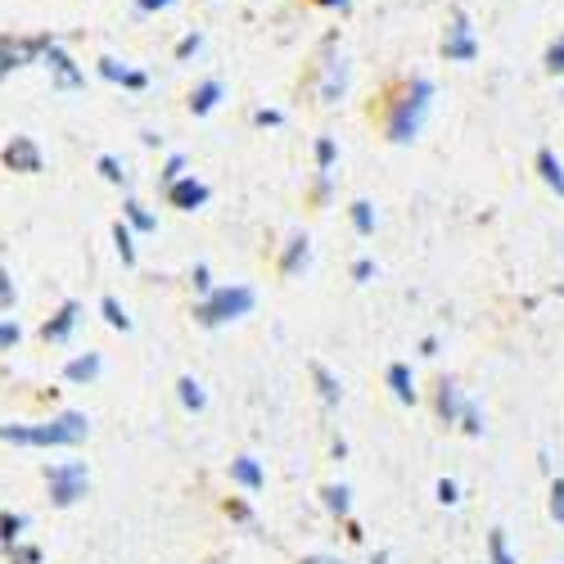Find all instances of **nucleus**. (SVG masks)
<instances>
[{
  "instance_id": "obj_3",
  "label": "nucleus",
  "mask_w": 564,
  "mask_h": 564,
  "mask_svg": "<svg viewBox=\"0 0 564 564\" xmlns=\"http://www.w3.org/2000/svg\"><path fill=\"white\" fill-rule=\"evenodd\" d=\"M258 303V294L249 285H221V290H208L199 303H195V321L204 325V330H217V325H230L249 316Z\"/></svg>"
},
{
  "instance_id": "obj_1",
  "label": "nucleus",
  "mask_w": 564,
  "mask_h": 564,
  "mask_svg": "<svg viewBox=\"0 0 564 564\" xmlns=\"http://www.w3.org/2000/svg\"><path fill=\"white\" fill-rule=\"evenodd\" d=\"M90 434V420L82 411H64L45 425H0V443H19V447H77Z\"/></svg>"
},
{
  "instance_id": "obj_4",
  "label": "nucleus",
  "mask_w": 564,
  "mask_h": 564,
  "mask_svg": "<svg viewBox=\"0 0 564 564\" xmlns=\"http://www.w3.org/2000/svg\"><path fill=\"white\" fill-rule=\"evenodd\" d=\"M45 484H51V501L55 506H77L90 488V469L82 460H64V465H51L45 469Z\"/></svg>"
},
{
  "instance_id": "obj_24",
  "label": "nucleus",
  "mask_w": 564,
  "mask_h": 564,
  "mask_svg": "<svg viewBox=\"0 0 564 564\" xmlns=\"http://www.w3.org/2000/svg\"><path fill=\"white\" fill-rule=\"evenodd\" d=\"M100 312H105V321L113 325V330H122V335L131 330V316H127V307H122L113 294H105V299H100Z\"/></svg>"
},
{
  "instance_id": "obj_17",
  "label": "nucleus",
  "mask_w": 564,
  "mask_h": 564,
  "mask_svg": "<svg viewBox=\"0 0 564 564\" xmlns=\"http://www.w3.org/2000/svg\"><path fill=\"white\" fill-rule=\"evenodd\" d=\"M122 221L131 226V230H140V235H150V230H159V217L145 208V204H135V199H127L122 204Z\"/></svg>"
},
{
  "instance_id": "obj_5",
  "label": "nucleus",
  "mask_w": 564,
  "mask_h": 564,
  "mask_svg": "<svg viewBox=\"0 0 564 564\" xmlns=\"http://www.w3.org/2000/svg\"><path fill=\"white\" fill-rule=\"evenodd\" d=\"M51 41L55 36H0V82H6L14 68L32 64Z\"/></svg>"
},
{
  "instance_id": "obj_42",
  "label": "nucleus",
  "mask_w": 564,
  "mask_h": 564,
  "mask_svg": "<svg viewBox=\"0 0 564 564\" xmlns=\"http://www.w3.org/2000/svg\"><path fill=\"white\" fill-rule=\"evenodd\" d=\"M253 122H258V127H280L285 118H280L275 109H258V113H253Z\"/></svg>"
},
{
  "instance_id": "obj_45",
  "label": "nucleus",
  "mask_w": 564,
  "mask_h": 564,
  "mask_svg": "<svg viewBox=\"0 0 564 564\" xmlns=\"http://www.w3.org/2000/svg\"><path fill=\"white\" fill-rule=\"evenodd\" d=\"M316 6H330V10L339 6V10H344V6H348V0H316Z\"/></svg>"
},
{
  "instance_id": "obj_38",
  "label": "nucleus",
  "mask_w": 564,
  "mask_h": 564,
  "mask_svg": "<svg viewBox=\"0 0 564 564\" xmlns=\"http://www.w3.org/2000/svg\"><path fill=\"white\" fill-rule=\"evenodd\" d=\"M438 501H443V506H456V501H460V488H456L452 479H438Z\"/></svg>"
},
{
  "instance_id": "obj_28",
  "label": "nucleus",
  "mask_w": 564,
  "mask_h": 564,
  "mask_svg": "<svg viewBox=\"0 0 564 564\" xmlns=\"http://www.w3.org/2000/svg\"><path fill=\"white\" fill-rule=\"evenodd\" d=\"M348 213H352V226H357V235H375V208H370L366 199H357Z\"/></svg>"
},
{
  "instance_id": "obj_12",
  "label": "nucleus",
  "mask_w": 564,
  "mask_h": 564,
  "mask_svg": "<svg viewBox=\"0 0 564 564\" xmlns=\"http://www.w3.org/2000/svg\"><path fill=\"white\" fill-rule=\"evenodd\" d=\"M100 370H105L100 352H82V357H73V361L64 366V380H68V384H90Z\"/></svg>"
},
{
  "instance_id": "obj_14",
  "label": "nucleus",
  "mask_w": 564,
  "mask_h": 564,
  "mask_svg": "<svg viewBox=\"0 0 564 564\" xmlns=\"http://www.w3.org/2000/svg\"><path fill=\"white\" fill-rule=\"evenodd\" d=\"M389 389H393V398H398L402 406L415 402V375H411L406 361H393V366H389Z\"/></svg>"
},
{
  "instance_id": "obj_34",
  "label": "nucleus",
  "mask_w": 564,
  "mask_h": 564,
  "mask_svg": "<svg viewBox=\"0 0 564 564\" xmlns=\"http://www.w3.org/2000/svg\"><path fill=\"white\" fill-rule=\"evenodd\" d=\"M551 520L564 529V479L551 484Z\"/></svg>"
},
{
  "instance_id": "obj_13",
  "label": "nucleus",
  "mask_w": 564,
  "mask_h": 564,
  "mask_svg": "<svg viewBox=\"0 0 564 564\" xmlns=\"http://www.w3.org/2000/svg\"><path fill=\"white\" fill-rule=\"evenodd\" d=\"M217 105H221V82H217V77H208V82H199V86L191 90V113H195V118H208Z\"/></svg>"
},
{
  "instance_id": "obj_40",
  "label": "nucleus",
  "mask_w": 564,
  "mask_h": 564,
  "mask_svg": "<svg viewBox=\"0 0 564 564\" xmlns=\"http://www.w3.org/2000/svg\"><path fill=\"white\" fill-rule=\"evenodd\" d=\"M370 275H375V262H370V258H357V262H352V280H361V285H366Z\"/></svg>"
},
{
  "instance_id": "obj_29",
  "label": "nucleus",
  "mask_w": 564,
  "mask_h": 564,
  "mask_svg": "<svg viewBox=\"0 0 564 564\" xmlns=\"http://www.w3.org/2000/svg\"><path fill=\"white\" fill-rule=\"evenodd\" d=\"M335 159H339L335 140H330V135H321V140H316V167H321V172H330V167H335Z\"/></svg>"
},
{
  "instance_id": "obj_31",
  "label": "nucleus",
  "mask_w": 564,
  "mask_h": 564,
  "mask_svg": "<svg viewBox=\"0 0 564 564\" xmlns=\"http://www.w3.org/2000/svg\"><path fill=\"white\" fill-rule=\"evenodd\" d=\"M460 425H465V434H469V438H479V434H484V415H479V406H475V402H465Z\"/></svg>"
},
{
  "instance_id": "obj_9",
  "label": "nucleus",
  "mask_w": 564,
  "mask_h": 564,
  "mask_svg": "<svg viewBox=\"0 0 564 564\" xmlns=\"http://www.w3.org/2000/svg\"><path fill=\"white\" fill-rule=\"evenodd\" d=\"M443 59H447V64H469V59H479V41L469 36V23H465V14H456V23H452V36L443 41Z\"/></svg>"
},
{
  "instance_id": "obj_7",
  "label": "nucleus",
  "mask_w": 564,
  "mask_h": 564,
  "mask_svg": "<svg viewBox=\"0 0 564 564\" xmlns=\"http://www.w3.org/2000/svg\"><path fill=\"white\" fill-rule=\"evenodd\" d=\"M6 167L23 172V176H36V172L45 167V159H41V145H36L32 135H14L10 145H6Z\"/></svg>"
},
{
  "instance_id": "obj_27",
  "label": "nucleus",
  "mask_w": 564,
  "mask_h": 564,
  "mask_svg": "<svg viewBox=\"0 0 564 564\" xmlns=\"http://www.w3.org/2000/svg\"><path fill=\"white\" fill-rule=\"evenodd\" d=\"M321 497H325V510H330V514H348V506H352V492L344 484H330Z\"/></svg>"
},
{
  "instance_id": "obj_44",
  "label": "nucleus",
  "mask_w": 564,
  "mask_h": 564,
  "mask_svg": "<svg viewBox=\"0 0 564 564\" xmlns=\"http://www.w3.org/2000/svg\"><path fill=\"white\" fill-rule=\"evenodd\" d=\"M303 564H344V560H335V555H307Z\"/></svg>"
},
{
  "instance_id": "obj_26",
  "label": "nucleus",
  "mask_w": 564,
  "mask_h": 564,
  "mask_svg": "<svg viewBox=\"0 0 564 564\" xmlns=\"http://www.w3.org/2000/svg\"><path fill=\"white\" fill-rule=\"evenodd\" d=\"M113 245H118L122 267H135V240H131V226H127V221H118V226H113Z\"/></svg>"
},
{
  "instance_id": "obj_30",
  "label": "nucleus",
  "mask_w": 564,
  "mask_h": 564,
  "mask_svg": "<svg viewBox=\"0 0 564 564\" xmlns=\"http://www.w3.org/2000/svg\"><path fill=\"white\" fill-rule=\"evenodd\" d=\"M96 167H100V176H105L109 185H127V172H122V163H118L113 154H100V163H96Z\"/></svg>"
},
{
  "instance_id": "obj_8",
  "label": "nucleus",
  "mask_w": 564,
  "mask_h": 564,
  "mask_svg": "<svg viewBox=\"0 0 564 564\" xmlns=\"http://www.w3.org/2000/svg\"><path fill=\"white\" fill-rule=\"evenodd\" d=\"M208 185L204 181H195V176H176L172 185H167V204L172 208H181V213H195V208H204L208 204Z\"/></svg>"
},
{
  "instance_id": "obj_21",
  "label": "nucleus",
  "mask_w": 564,
  "mask_h": 564,
  "mask_svg": "<svg viewBox=\"0 0 564 564\" xmlns=\"http://www.w3.org/2000/svg\"><path fill=\"white\" fill-rule=\"evenodd\" d=\"M312 380H316V389H321V402H325V406H339L344 389H339V380H335V375L325 370L321 361H312Z\"/></svg>"
},
{
  "instance_id": "obj_11",
  "label": "nucleus",
  "mask_w": 564,
  "mask_h": 564,
  "mask_svg": "<svg viewBox=\"0 0 564 564\" xmlns=\"http://www.w3.org/2000/svg\"><path fill=\"white\" fill-rule=\"evenodd\" d=\"M230 479L240 484V488H249V492H262V484H267L258 456H235V460H230Z\"/></svg>"
},
{
  "instance_id": "obj_15",
  "label": "nucleus",
  "mask_w": 564,
  "mask_h": 564,
  "mask_svg": "<svg viewBox=\"0 0 564 564\" xmlns=\"http://www.w3.org/2000/svg\"><path fill=\"white\" fill-rule=\"evenodd\" d=\"M100 77H105V82H118V86H131V90H145V86H150L145 73H131V68H122L118 59H100Z\"/></svg>"
},
{
  "instance_id": "obj_46",
  "label": "nucleus",
  "mask_w": 564,
  "mask_h": 564,
  "mask_svg": "<svg viewBox=\"0 0 564 564\" xmlns=\"http://www.w3.org/2000/svg\"><path fill=\"white\" fill-rule=\"evenodd\" d=\"M370 564H389V555H375V560H370Z\"/></svg>"
},
{
  "instance_id": "obj_20",
  "label": "nucleus",
  "mask_w": 564,
  "mask_h": 564,
  "mask_svg": "<svg viewBox=\"0 0 564 564\" xmlns=\"http://www.w3.org/2000/svg\"><path fill=\"white\" fill-rule=\"evenodd\" d=\"M460 411H465V398H460V389L456 384H438V415L447 420V425H456V420H460Z\"/></svg>"
},
{
  "instance_id": "obj_19",
  "label": "nucleus",
  "mask_w": 564,
  "mask_h": 564,
  "mask_svg": "<svg viewBox=\"0 0 564 564\" xmlns=\"http://www.w3.org/2000/svg\"><path fill=\"white\" fill-rule=\"evenodd\" d=\"M176 398H181V406H185V411H204V406H208L204 384H199V380H191V375H181V380H176Z\"/></svg>"
},
{
  "instance_id": "obj_43",
  "label": "nucleus",
  "mask_w": 564,
  "mask_h": 564,
  "mask_svg": "<svg viewBox=\"0 0 564 564\" xmlns=\"http://www.w3.org/2000/svg\"><path fill=\"white\" fill-rule=\"evenodd\" d=\"M195 290H199V294H208V290H213V275H208V267H195Z\"/></svg>"
},
{
  "instance_id": "obj_37",
  "label": "nucleus",
  "mask_w": 564,
  "mask_h": 564,
  "mask_svg": "<svg viewBox=\"0 0 564 564\" xmlns=\"http://www.w3.org/2000/svg\"><path fill=\"white\" fill-rule=\"evenodd\" d=\"M176 176H185V159H181V154H172V159L163 163V185H172Z\"/></svg>"
},
{
  "instance_id": "obj_23",
  "label": "nucleus",
  "mask_w": 564,
  "mask_h": 564,
  "mask_svg": "<svg viewBox=\"0 0 564 564\" xmlns=\"http://www.w3.org/2000/svg\"><path fill=\"white\" fill-rule=\"evenodd\" d=\"M23 529H28V514H14V510H6V514H0V546H14L19 538H23Z\"/></svg>"
},
{
  "instance_id": "obj_36",
  "label": "nucleus",
  "mask_w": 564,
  "mask_h": 564,
  "mask_svg": "<svg viewBox=\"0 0 564 564\" xmlns=\"http://www.w3.org/2000/svg\"><path fill=\"white\" fill-rule=\"evenodd\" d=\"M199 45H204V36H199V32H191V36H181V45H176V59H191V55L199 51Z\"/></svg>"
},
{
  "instance_id": "obj_39",
  "label": "nucleus",
  "mask_w": 564,
  "mask_h": 564,
  "mask_svg": "<svg viewBox=\"0 0 564 564\" xmlns=\"http://www.w3.org/2000/svg\"><path fill=\"white\" fill-rule=\"evenodd\" d=\"M10 551H14V564H41V551H36V546H19V542H14Z\"/></svg>"
},
{
  "instance_id": "obj_16",
  "label": "nucleus",
  "mask_w": 564,
  "mask_h": 564,
  "mask_svg": "<svg viewBox=\"0 0 564 564\" xmlns=\"http://www.w3.org/2000/svg\"><path fill=\"white\" fill-rule=\"evenodd\" d=\"M307 258H312V240H307V235H294V240H290V249L280 253V271H285V275H294L299 267H307Z\"/></svg>"
},
{
  "instance_id": "obj_10",
  "label": "nucleus",
  "mask_w": 564,
  "mask_h": 564,
  "mask_svg": "<svg viewBox=\"0 0 564 564\" xmlns=\"http://www.w3.org/2000/svg\"><path fill=\"white\" fill-rule=\"evenodd\" d=\"M77 325H82V303H77V299H68L51 321L41 325V339H45V344H68Z\"/></svg>"
},
{
  "instance_id": "obj_33",
  "label": "nucleus",
  "mask_w": 564,
  "mask_h": 564,
  "mask_svg": "<svg viewBox=\"0 0 564 564\" xmlns=\"http://www.w3.org/2000/svg\"><path fill=\"white\" fill-rule=\"evenodd\" d=\"M546 73H555V77L564 73V36L551 41V51H546Z\"/></svg>"
},
{
  "instance_id": "obj_18",
  "label": "nucleus",
  "mask_w": 564,
  "mask_h": 564,
  "mask_svg": "<svg viewBox=\"0 0 564 564\" xmlns=\"http://www.w3.org/2000/svg\"><path fill=\"white\" fill-rule=\"evenodd\" d=\"M538 172H542V181L551 185V191L564 199V167H560L555 150H538Z\"/></svg>"
},
{
  "instance_id": "obj_32",
  "label": "nucleus",
  "mask_w": 564,
  "mask_h": 564,
  "mask_svg": "<svg viewBox=\"0 0 564 564\" xmlns=\"http://www.w3.org/2000/svg\"><path fill=\"white\" fill-rule=\"evenodd\" d=\"M19 339H23V330H19V321H6V316H0V352H10V348H19Z\"/></svg>"
},
{
  "instance_id": "obj_35",
  "label": "nucleus",
  "mask_w": 564,
  "mask_h": 564,
  "mask_svg": "<svg viewBox=\"0 0 564 564\" xmlns=\"http://www.w3.org/2000/svg\"><path fill=\"white\" fill-rule=\"evenodd\" d=\"M14 299H19V294H14V280H10V271H6V267H0V312H10V307H14Z\"/></svg>"
},
{
  "instance_id": "obj_6",
  "label": "nucleus",
  "mask_w": 564,
  "mask_h": 564,
  "mask_svg": "<svg viewBox=\"0 0 564 564\" xmlns=\"http://www.w3.org/2000/svg\"><path fill=\"white\" fill-rule=\"evenodd\" d=\"M41 64L51 68V82H55L59 90H82V86H86V73H82V68L68 59V51H64L59 41L45 45V51H41Z\"/></svg>"
},
{
  "instance_id": "obj_22",
  "label": "nucleus",
  "mask_w": 564,
  "mask_h": 564,
  "mask_svg": "<svg viewBox=\"0 0 564 564\" xmlns=\"http://www.w3.org/2000/svg\"><path fill=\"white\" fill-rule=\"evenodd\" d=\"M344 86H348V64L335 59L330 73H325V86H321V100H339L344 96Z\"/></svg>"
},
{
  "instance_id": "obj_25",
  "label": "nucleus",
  "mask_w": 564,
  "mask_h": 564,
  "mask_svg": "<svg viewBox=\"0 0 564 564\" xmlns=\"http://www.w3.org/2000/svg\"><path fill=\"white\" fill-rule=\"evenodd\" d=\"M488 560H492V564H520V560H514V555H510L506 529H492V533H488Z\"/></svg>"
},
{
  "instance_id": "obj_2",
  "label": "nucleus",
  "mask_w": 564,
  "mask_h": 564,
  "mask_svg": "<svg viewBox=\"0 0 564 564\" xmlns=\"http://www.w3.org/2000/svg\"><path fill=\"white\" fill-rule=\"evenodd\" d=\"M430 105H434V82L415 77L411 90L389 113V140H393V145H411V140L420 135V127H425V118H430Z\"/></svg>"
},
{
  "instance_id": "obj_41",
  "label": "nucleus",
  "mask_w": 564,
  "mask_h": 564,
  "mask_svg": "<svg viewBox=\"0 0 564 564\" xmlns=\"http://www.w3.org/2000/svg\"><path fill=\"white\" fill-rule=\"evenodd\" d=\"M176 6V0H135V10L140 14H154V10H172Z\"/></svg>"
}]
</instances>
